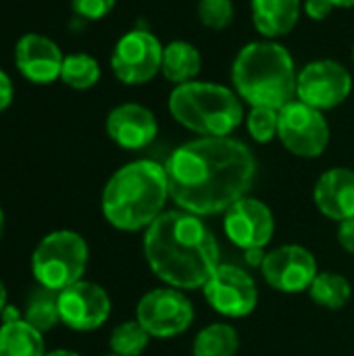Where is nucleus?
<instances>
[{
  "label": "nucleus",
  "mask_w": 354,
  "mask_h": 356,
  "mask_svg": "<svg viewBox=\"0 0 354 356\" xmlns=\"http://www.w3.org/2000/svg\"><path fill=\"white\" fill-rule=\"evenodd\" d=\"M169 198L186 213L211 217L242 200L255 184L250 148L227 138H198L182 144L165 163Z\"/></svg>",
  "instance_id": "f257e3e1"
},
{
  "label": "nucleus",
  "mask_w": 354,
  "mask_h": 356,
  "mask_svg": "<svg viewBox=\"0 0 354 356\" xmlns=\"http://www.w3.org/2000/svg\"><path fill=\"white\" fill-rule=\"evenodd\" d=\"M144 257L150 271L169 288L198 290L219 263V246L200 217L165 211L144 234Z\"/></svg>",
  "instance_id": "f03ea898"
},
{
  "label": "nucleus",
  "mask_w": 354,
  "mask_h": 356,
  "mask_svg": "<svg viewBox=\"0 0 354 356\" xmlns=\"http://www.w3.org/2000/svg\"><path fill=\"white\" fill-rule=\"evenodd\" d=\"M169 198L165 165L134 161L117 169L102 190V215L119 232L148 229Z\"/></svg>",
  "instance_id": "7ed1b4c3"
},
{
  "label": "nucleus",
  "mask_w": 354,
  "mask_h": 356,
  "mask_svg": "<svg viewBox=\"0 0 354 356\" xmlns=\"http://www.w3.org/2000/svg\"><path fill=\"white\" fill-rule=\"evenodd\" d=\"M296 79L292 54L271 40L246 44L232 65L236 92L250 106L284 108L296 98Z\"/></svg>",
  "instance_id": "20e7f679"
},
{
  "label": "nucleus",
  "mask_w": 354,
  "mask_h": 356,
  "mask_svg": "<svg viewBox=\"0 0 354 356\" xmlns=\"http://www.w3.org/2000/svg\"><path fill=\"white\" fill-rule=\"evenodd\" d=\"M173 119L200 138H227L242 123L240 96L219 83L188 81L169 96Z\"/></svg>",
  "instance_id": "39448f33"
},
{
  "label": "nucleus",
  "mask_w": 354,
  "mask_h": 356,
  "mask_svg": "<svg viewBox=\"0 0 354 356\" xmlns=\"http://www.w3.org/2000/svg\"><path fill=\"white\" fill-rule=\"evenodd\" d=\"M88 259V242L77 232L56 229L38 242L31 254V273L40 286L61 292L81 282Z\"/></svg>",
  "instance_id": "423d86ee"
},
{
  "label": "nucleus",
  "mask_w": 354,
  "mask_h": 356,
  "mask_svg": "<svg viewBox=\"0 0 354 356\" xmlns=\"http://www.w3.org/2000/svg\"><path fill=\"white\" fill-rule=\"evenodd\" d=\"M277 138L288 152L300 159H317L330 144V125L321 111L300 100H292L280 108Z\"/></svg>",
  "instance_id": "0eeeda50"
},
{
  "label": "nucleus",
  "mask_w": 354,
  "mask_h": 356,
  "mask_svg": "<svg viewBox=\"0 0 354 356\" xmlns=\"http://www.w3.org/2000/svg\"><path fill=\"white\" fill-rule=\"evenodd\" d=\"M165 46L146 29H131L119 38L111 54V67L119 81L125 86L148 83L163 65Z\"/></svg>",
  "instance_id": "6e6552de"
},
{
  "label": "nucleus",
  "mask_w": 354,
  "mask_h": 356,
  "mask_svg": "<svg viewBox=\"0 0 354 356\" xmlns=\"http://www.w3.org/2000/svg\"><path fill=\"white\" fill-rule=\"evenodd\" d=\"M136 321L150 338H175L192 325L194 307L177 288H156L140 298Z\"/></svg>",
  "instance_id": "1a4fd4ad"
},
{
  "label": "nucleus",
  "mask_w": 354,
  "mask_h": 356,
  "mask_svg": "<svg viewBox=\"0 0 354 356\" xmlns=\"http://www.w3.org/2000/svg\"><path fill=\"white\" fill-rule=\"evenodd\" d=\"M353 90V77L338 60L321 58L309 63L296 79V100L317 108L330 111L340 106Z\"/></svg>",
  "instance_id": "9d476101"
},
{
  "label": "nucleus",
  "mask_w": 354,
  "mask_h": 356,
  "mask_svg": "<svg viewBox=\"0 0 354 356\" xmlns=\"http://www.w3.org/2000/svg\"><path fill=\"white\" fill-rule=\"evenodd\" d=\"M202 292L211 309L230 319L248 317L259 305L257 282L236 265H219Z\"/></svg>",
  "instance_id": "9b49d317"
},
{
  "label": "nucleus",
  "mask_w": 354,
  "mask_h": 356,
  "mask_svg": "<svg viewBox=\"0 0 354 356\" xmlns=\"http://www.w3.org/2000/svg\"><path fill=\"white\" fill-rule=\"evenodd\" d=\"M111 296L94 282H77L58 292V315L73 332H94L111 317Z\"/></svg>",
  "instance_id": "f8f14e48"
},
{
  "label": "nucleus",
  "mask_w": 354,
  "mask_h": 356,
  "mask_svg": "<svg viewBox=\"0 0 354 356\" xmlns=\"http://www.w3.org/2000/svg\"><path fill=\"white\" fill-rule=\"evenodd\" d=\"M261 273L273 290L284 294H298L311 288L319 271L311 250L288 244L267 252L261 265Z\"/></svg>",
  "instance_id": "ddd939ff"
},
{
  "label": "nucleus",
  "mask_w": 354,
  "mask_h": 356,
  "mask_svg": "<svg viewBox=\"0 0 354 356\" xmlns=\"http://www.w3.org/2000/svg\"><path fill=\"white\" fill-rule=\"evenodd\" d=\"M223 229L244 252L265 248L275 234V217L263 200L244 196L223 213Z\"/></svg>",
  "instance_id": "4468645a"
},
{
  "label": "nucleus",
  "mask_w": 354,
  "mask_h": 356,
  "mask_svg": "<svg viewBox=\"0 0 354 356\" xmlns=\"http://www.w3.org/2000/svg\"><path fill=\"white\" fill-rule=\"evenodd\" d=\"M61 48L46 35L25 33L15 46V63L19 73L33 83H52L61 77L63 69Z\"/></svg>",
  "instance_id": "2eb2a0df"
},
{
  "label": "nucleus",
  "mask_w": 354,
  "mask_h": 356,
  "mask_svg": "<svg viewBox=\"0 0 354 356\" xmlns=\"http://www.w3.org/2000/svg\"><path fill=\"white\" fill-rule=\"evenodd\" d=\"M159 123L150 108L125 102L115 106L106 117L108 138L125 150H142L156 138Z\"/></svg>",
  "instance_id": "dca6fc26"
},
{
  "label": "nucleus",
  "mask_w": 354,
  "mask_h": 356,
  "mask_svg": "<svg viewBox=\"0 0 354 356\" xmlns=\"http://www.w3.org/2000/svg\"><path fill=\"white\" fill-rule=\"evenodd\" d=\"M315 207L334 221L354 217V171L346 167L328 169L313 190Z\"/></svg>",
  "instance_id": "f3484780"
},
{
  "label": "nucleus",
  "mask_w": 354,
  "mask_h": 356,
  "mask_svg": "<svg viewBox=\"0 0 354 356\" xmlns=\"http://www.w3.org/2000/svg\"><path fill=\"white\" fill-rule=\"evenodd\" d=\"M252 23L269 40L288 35L300 19V0H252Z\"/></svg>",
  "instance_id": "a211bd4d"
},
{
  "label": "nucleus",
  "mask_w": 354,
  "mask_h": 356,
  "mask_svg": "<svg viewBox=\"0 0 354 356\" xmlns=\"http://www.w3.org/2000/svg\"><path fill=\"white\" fill-rule=\"evenodd\" d=\"M202 69V56L198 52V48L190 42L184 40H175L169 42L163 50V65H161V73L182 86L192 81Z\"/></svg>",
  "instance_id": "6ab92c4d"
},
{
  "label": "nucleus",
  "mask_w": 354,
  "mask_h": 356,
  "mask_svg": "<svg viewBox=\"0 0 354 356\" xmlns=\"http://www.w3.org/2000/svg\"><path fill=\"white\" fill-rule=\"evenodd\" d=\"M0 356H46L44 334L31 327L25 319L2 321Z\"/></svg>",
  "instance_id": "aec40b11"
},
{
  "label": "nucleus",
  "mask_w": 354,
  "mask_h": 356,
  "mask_svg": "<svg viewBox=\"0 0 354 356\" xmlns=\"http://www.w3.org/2000/svg\"><path fill=\"white\" fill-rule=\"evenodd\" d=\"M23 319L31 327H35L38 332H42V334L54 330L56 323H61V315H58V292L35 284L25 294Z\"/></svg>",
  "instance_id": "412c9836"
},
{
  "label": "nucleus",
  "mask_w": 354,
  "mask_h": 356,
  "mask_svg": "<svg viewBox=\"0 0 354 356\" xmlns=\"http://www.w3.org/2000/svg\"><path fill=\"white\" fill-rule=\"evenodd\" d=\"M309 294L315 305L328 311H340L348 305L353 296V288L344 275L334 273V271H323V273H317V277L313 280Z\"/></svg>",
  "instance_id": "4be33fe9"
},
{
  "label": "nucleus",
  "mask_w": 354,
  "mask_h": 356,
  "mask_svg": "<svg viewBox=\"0 0 354 356\" xmlns=\"http://www.w3.org/2000/svg\"><path fill=\"white\" fill-rule=\"evenodd\" d=\"M240 336L227 323H211L194 340V356H236Z\"/></svg>",
  "instance_id": "5701e85b"
},
{
  "label": "nucleus",
  "mask_w": 354,
  "mask_h": 356,
  "mask_svg": "<svg viewBox=\"0 0 354 356\" xmlns=\"http://www.w3.org/2000/svg\"><path fill=\"white\" fill-rule=\"evenodd\" d=\"M100 79V65L90 54H69L63 60L61 81L73 90H90Z\"/></svg>",
  "instance_id": "b1692460"
},
{
  "label": "nucleus",
  "mask_w": 354,
  "mask_h": 356,
  "mask_svg": "<svg viewBox=\"0 0 354 356\" xmlns=\"http://www.w3.org/2000/svg\"><path fill=\"white\" fill-rule=\"evenodd\" d=\"M150 342V334L138 321H125L111 334V350L117 356H140Z\"/></svg>",
  "instance_id": "393cba45"
},
{
  "label": "nucleus",
  "mask_w": 354,
  "mask_h": 356,
  "mask_svg": "<svg viewBox=\"0 0 354 356\" xmlns=\"http://www.w3.org/2000/svg\"><path fill=\"white\" fill-rule=\"evenodd\" d=\"M246 127L255 142L267 144L273 138H277L280 129V111L269 106H252L246 115Z\"/></svg>",
  "instance_id": "a878e982"
},
{
  "label": "nucleus",
  "mask_w": 354,
  "mask_h": 356,
  "mask_svg": "<svg viewBox=\"0 0 354 356\" xmlns=\"http://www.w3.org/2000/svg\"><path fill=\"white\" fill-rule=\"evenodd\" d=\"M198 19L209 29H225L234 21V4L232 0H200Z\"/></svg>",
  "instance_id": "bb28decb"
},
{
  "label": "nucleus",
  "mask_w": 354,
  "mask_h": 356,
  "mask_svg": "<svg viewBox=\"0 0 354 356\" xmlns=\"http://www.w3.org/2000/svg\"><path fill=\"white\" fill-rule=\"evenodd\" d=\"M115 2L117 0H71V8L81 19L98 21L115 8Z\"/></svg>",
  "instance_id": "cd10ccee"
},
{
  "label": "nucleus",
  "mask_w": 354,
  "mask_h": 356,
  "mask_svg": "<svg viewBox=\"0 0 354 356\" xmlns=\"http://www.w3.org/2000/svg\"><path fill=\"white\" fill-rule=\"evenodd\" d=\"M334 2L332 0H305V13L309 19L313 21H323L330 17V13L334 10Z\"/></svg>",
  "instance_id": "c85d7f7f"
},
{
  "label": "nucleus",
  "mask_w": 354,
  "mask_h": 356,
  "mask_svg": "<svg viewBox=\"0 0 354 356\" xmlns=\"http://www.w3.org/2000/svg\"><path fill=\"white\" fill-rule=\"evenodd\" d=\"M338 242L346 252L354 254V217L340 221V225H338Z\"/></svg>",
  "instance_id": "c756f323"
},
{
  "label": "nucleus",
  "mask_w": 354,
  "mask_h": 356,
  "mask_svg": "<svg viewBox=\"0 0 354 356\" xmlns=\"http://www.w3.org/2000/svg\"><path fill=\"white\" fill-rule=\"evenodd\" d=\"M13 102V81L8 75L0 69V113L6 111Z\"/></svg>",
  "instance_id": "7c9ffc66"
},
{
  "label": "nucleus",
  "mask_w": 354,
  "mask_h": 356,
  "mask_svg": "<svg viewBox=\"0 0 354 356\" xmlns=\"http://www.w3.org/2000/svg\"><path fill=\"white\" fill-rule=\"evenodd\" d=\"M265 252H263V248H255V250H246V261L250 263V265H263V261H265Z\"/></svg>",
  "instance_id": "2f4dec72"
},
{
  "label": "nucleus",
  "mask_w": 354,
  "mask_h": 356,
  "mask_svg": "<svg viewBox=\"0 0 354 356\" xmlns=\"http://www.w3.org/2000/svg\"><path fill=\"white\" fill-rule=\"evenodd\" d=\"M6 307H8V294H6V286L0 280V317H2V313H4Z\"/></svg>",
  "instance_id": "473e14b6"
},
{
  "label": "nucleus",
  "mask_w": 354,
  "mask_h": 356,
  "mask_svg": "<svg viewBox=\"0 0 354 356\" xmlns=\"http://www.w3.org/2000/svg\"><path fill=\"white\" fill-rule=\"evenodd\" d=\"M46 356H81L73 350H52V353H46Z\"/></svg>",
  "instance_id": "72a5a7b5"
},
{
  "label": "nucleus",
  "mask_w": 354,
  "mask_h": 356,
  "mask_svg": "<svg viewBox=\"0 0 354 356\" xmlns=\"http://www.w3.org/2000/svg\"><path fill=\"white\" fill-rule=\"evenodd\" d=\"M334 6H340V8H351L354 6V0H332Z\"/></svg>",
  "instance_id": "f704fd0d"
},
{
  "label": "nucleus",
  "mask_w": 354,
  "mask_h": 356,
  "mask_svg": "<svg viewBox=\"0 0 354 356\" xmlns=\"http://www.w3.org/2000/svg\"><path fill=\"white\" fill-rule=\"evenodd\" d=\"M2 229H4V213L0 209V236H2Z\"/></svg>",
  "instance_id": "c9c22d12"
},
{
  "label": "nucleus",
  "mask_w": 354,
  "mask_h": 356,
  "mask_svg": "<svg viewBox=\"0 0 354 356\" xmlns=\"http://www.w3.org/2000/svg\"><path fill=\"white\" fill-rule=\"evenodd\" d=\"M353 60H354V50H353Z\"/></svg>",
  "instance_id": "e433bc0d"
},
{
  "label": "nucleus",
  "mask_w": 354,
  "mask_h": 356,
  "mask_svg": "<svg viewBox=\"0 0 354 356\" xmlns=\"http://www.w3.org/2000/svg\"><path fill=\"white\" fill-rule=\"evenodd\" d=\"M108 356H117V355H108Z\"/></svg>",
  "instance_id": "4c0bfd02"
}]
</instances>
